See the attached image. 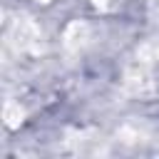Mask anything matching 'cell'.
<instances>
[{
    "instance_id": "7",
    "label": "cell",
    "mask_w": 159,
    "mask_h": 159,
    "mask_svg": "<svg viewBox=\"0 0 159 159\" xmlns=\"http://www.w3.org/2000/svg\"><path fill=\"white\" fill-rule=\"evenodd\" d=\"M94 2V7H107L109 5V0H92Z\"/></svg>"
},
{
    "instance_id": "4",
    "label": "cell",
    "mask_w": 159,
    "mask_h": 159,
    "mask_svg": "<svg viewBox=\"0 0 159 159\" xmlns=\"http://www.w3.org/2000/svg\"><path fill=\"white\" fill-rule=\"evenodd\" d=\"M22 107H20V102H5V107H2V119H5V124L10 127V129H15V127H20V122H22Z\"/></svg>"
},
{
    "instance_id": "3",
    "label": "cell",
    "mask_w": 159,
    "mask_h": 159,
    "mask_svg": "<svg viewBox=\"0 0 159 159\" xmlns=\"http://www.w3.org/2000/svg\"><path fill=\"white\" fill-rule=\"evenodd\" d=\"M62 40L70 50H82L87 42H89V25L82 22V20H72L65 32H62Z\"/></svg>"
},
{
    "instance_id": "8",
    "label": "cell",
    "mask_w": 159,
    "mask_h": 159,
    "mask_svg": "<svg viewBox=\"0 0 159 159\" xmlns=\"http://www.w3.org/2000/svg\"><path fill=\"white\" fill-rule=\"evenodd\" d=\"M40 2H50V0H40Z\"/></svg>"
},
{
    "instance_id": "6",
    "label": "cell",
    "mask_w": 159,
    "mask_h": 159,
    "mask_svg": "<svg viewBox=\"0 0 159 159\" xmlns=\"http://www.w3.org/2000/svg\"><path fill=\"white\" fill-rule=\"evenodd\" d=\"M149 12H152V17L159 20V0H149Z\"/></svg>"
},
{
    "instance_id": "2",
    "label": "cell",
    "mask_w": 159,
    "mask_h": 159,
    "mask_svg": "<svg viewBox=\"0 0 159 159\" xmlns=\"http://www.w3.org/2000/svg\"><path fill=\"white\" fill-rule=\"evenodd\" d=\"M124 87L132 92V94H139V97H147V94H152L154 92V77L144 70V67H132V70H127V75H124Z\"/></svg>"
},
{
    "instance_id": "1",
    "label": "cell",
    "mask_w": 159,
    "mask_h": 159,
    "mask_svg": "<svg viewBox=\"0 0 159 159\" xmlns=\"http://www.w3.org/2000/svg\"><path fill=\"white\" fill-rule=\"evenodd\" d=\"M12 37H15V45L20 50H37L40 47V40H42V32H40V27L30 17H17L15 20Z\"/></svg>"
},
{
    "instance_id": "5",
    "label": "cell",
    "mask_w": 159,
    "mask_h": 159,
    "mask_svg": "<svg viewBox=\"0 0 159 159\" xmlns=\"http://www.w3.org/2000/svg\"><path fill=\"white\" fill-rule=\"evenodd\" d=\"M137 55H139V60H144V62H149V60H157V62H159V40L144 42Z\"/></svg>"
}]
</instances>
